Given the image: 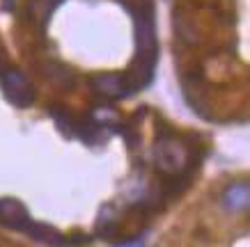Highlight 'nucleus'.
I'll return each mask as SVG.
<instances>
[{
	"mask_svg": "<svg viewBox=\"0 0 250 247\" xmlns=\"http://www.w3.org/2000/svg\"><path fill=\"white\" fill-rule=\"evenodd\" d=\"M154 163L166 181H182L188 183L195 170V149L186 137L174 133H161L154 144Z\"/></svg>",
	"mask_w": 250,
	"mask_h": 247,
	"instance_id": "obj_1",
	"label": "nucleus"
},
{
	"mask_svg": "<svg viewBox=\"0 0 250 247\" xmlns=\"http://www.w3.org/2000/svg\"><path fill=\"white\" fill-rule=\"evenodd\" d=\"M0 87L5 92V96L19 108H28L35 101V90L28 76L5 60H0Z\"/></svg>",
	"mask_w": 250,
	"mask_h": 247,
	"instance_id": "obj_2",
	"label": "nucleus"
},
{
	"mask_svg": "<svg viewBox=\"0 0 250 247\" xmlns=\"http://www.w3.org/2000/svg\"><path fill=\"white\" fill-rule=\"evenodd\" d=\"M90 85L94 94L101 98H124L133 94V87H131L126 74H101L90 78Z\"/></svg>",
	"mask_w": 250,
	"mask_h": 247,
	"instance_id": "obj_3",
	"label": "nucleus"
},
{
	"mask_svg": "<svg viewBox=\"0 0 250 247\" xmlns=\"http://www.w3.org/2000/svg\"><path fill=\"white\" fill-rule=\"evenodd\" d=\"M0 225L9 227V229H16V231H25L32 225V220H30L28 209L19 199L5 197V199H0Z\"/></svg>",
	"mask_w": 250,
	"mask_h": 247,
	"instance_id": "obj_4",
	"label": "nucleus"
},
{
	"mask_svg": "<svg viewBox=\"0 0 250 247\" xmlns=\"http://www.w3.org/2000/svg\"><path fill=\"white\" fill-rule=\"evenodd\" d=\"M220 204L229 213H243V210H248V206H250L248 181H234V183H229L223 190V195H220Z\"/></svg>",
	"mask_w": 250,
	"mask_h": 247,
	"instance_id": "obj_5",
	"label": "nucleus"
},
{
	"mask_svg": "<svg viewBox=\"0 0 250 247\" xmlns=\"http://www.w3.org/2000/svg\"><path fill=\"white\" fill-rule=\"evenodd\" d=\"M28 236L39 243H44V245H53V247H64L67 245V236L62 231H58L55 227L51 225H42V222H32L28 229Z\"/></svg>",
	"mask_w": 250,
	"mask_h": 247,
	"instance_id": "obj_6",
	"label": "nucleus"
},
{
	"mask_svg": "<svg viewBox=\"0 0 250 247\" xmlns=\"http://www.w3.org/2000/svg\"><path fill=\"white\" fill-rule=\"evenodd\" d=\"M42 74L46 76V80L62 87V90H67L74 85V74H71V69L60 64V62L55 60H46V64L42 67Z\"/></svg>",
	"mask_w": 250,
	"mask_h": 247,
	"instance_id": "obj_7",
	"label": "nucleus"
}]
</instances>
